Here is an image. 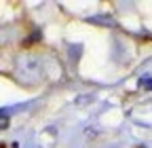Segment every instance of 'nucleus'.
<instances>
[{"label": "nucleus", "instance_id": "nucleus-1", "mask_svg": "<svg viewBox=\"0 0 152 148\" xmlns=\"http://www.w3.org/2000/svg\"><path fill=\"white\" fill-rule=\"evenodd\" d=\"M9 125V116L7 114H2V112H0V129H4Z\"/></svg>", "mask_w": 152, "mask_h": 148}, {"label": "nucleus", "instance_id": "nucleus-2", "mask_svg": "<svg viewBox=\"0 0 152 148\" xmlns=\"http://www.w3.org/2000/svg\"><path fill=\"white\" fill-rule=\"evenodd\" d=\"M142 85H146V87H152V81H144Z\"/></svg>", "mask_w": 152, "mask_h": 148}]
</instances>
